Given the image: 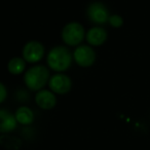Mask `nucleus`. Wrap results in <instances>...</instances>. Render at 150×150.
<instances>
[{"mask_svg": "<svg viewBox=\"0 0 150 150\" xmlns=\"http://www.w3.org/2000/svg\"><path fill=\"white\" fill-rule=\"evenodd\" d=\"M109 24H110L112 27L114 28H119L122 26L123 24V20L120 16L118 15H113V16H110L109 17V20H108Z\"/></svg>", "mask_w": 150, "mask_h": 150, "instance_id": "nucleus-13", "label": "nucleus"}, {"mask_svg": "<svg viewBox=\"0 0 150 150\" xmlns=\"http://www.w3.org/2000/svg\"><path fill=\"white\" fill-rule=\"evenodd\" d=\"M26 68V61L23 58L20 57H15L11 59L9 62L7 63V70L11 74L19 75L24 72Z\"/></svg>", "mask_w": 150, "mask_h": 150, "instance_id": "nucleus-12", "label": "nucleus"}, {"mask_svg": "<svg viewBox=\"0 0 150 150\" xmlns=\"http://www.w3.org/2000/svg\"><path fill=\"white\" fill-rule=\"evenodd\" d=\"M15 116L18 122L24 125H31L34 120L33 111L29 107H26V106H22L20 108H18V110L16 111Z\"/></svg>", "mask_w": 150, "mask_h": 150, "instance_id": "nucleus-11", "label": "nucleus"}, {"mask_svg": "<svg viewBox=\"0 0 150 150\" xmlns=\"http://www.w3.org/2000/svg\"><path fill=\"white\" fill-rule=\"evenodd\" d=\"M48 86L50 90L54 94L64 95L67 94L72 88V81L70 77L63 73H57L48 80Z\"/></svg>", "mask_w": 150, "mask_h": 150, "instance_id": "nucleus-7", "label": "nucleus"}, {"mask_svg": "<svg viewBox=\"0 0 150 150\" xmlns=\"http://www.w3.org/2000/svg\"><path fill=\"white\" fill-rule=\"evenodd\" d=\"M22 56L26 63H37L43 58L44 56V46L41 42L31 40L24 45L22 50Z\"/></svg>", "mask_w": 150, "mask_h": 150, "instance_id": "nucleus-4", "label": "nucleus"}, {"mask_svg": "<svg viewBox=\"0 0 150 150\" xmlns=\"http://www.w3.org/2000/svg\"><path fill=\"white\" fill-rule=\"evenodd\" d=\"M16 116L5 109H0V133H9L17 127Z\"/></svg>", "mask_w": 150, "mask_h": 150, "instance_id": "nucleus-10", "label": "nucleus"}, {"mask_svg": "<svg viewBox=\"0 0 150 150\" xmlns=\"http://www.w3.org/2000/svg\"><path fill=\"white\" fill-rule=\"evenodd\" d=\"M86 37L84 28L77 22L68 23L62 30V39L67 45L75 46L81 43Z\"/></svg>", "mask_w": 150, "mask_h": 150, "instance_id": "nucleus-3", "label": "nucleus"}, {"mask_svg": "<svg viewBox=\"0 0 150 150\" xmlns=\"http://www.w3.org/2000/svg\"><path fill=\"white\" fill-rule=\"evenodd\" d=\"M73 54L65 46H54L48 52L46 62L52 70L64 72L72 64Z\"/></svg>", "mask_w": 150, "mask_h": 150, "instance_id": "nucleus-1", "label": "nucleus"}, {"mask_svg": "<svg viewBox=\"0 0 150 150\" xmlns=\"http://www.w3.org/2000/svg\"><path fill=\"white\" fill-rule=\"evenodd\" d=\"M35 102L38 107L44 110L52 109L57 104V98L52 91L40 90L35 96Z\"/></svg>", "mask_w": 150, "mask_h": 150, "instance_id": "nucleus-8", "label": "nucleus"}, {"mask_svg": "<svg viewBox=\"0 0 150 150\" xmlns=\"http://www.w3.org/2000/svg\"><path fill=\"white\" fill-rule=\"evenodd\" d=\"M7 98V90L6 86L0 81V103H2Z\"/></svg>", "mask_w": 150, "mask_h": 150, "instance_id": "nucleus-14", "label": "nucleus"}, {"mask_svg": "<svg viewBox=\"0 0 150 150\" xmlns=\"http://www.w3.org/2000/svg\"><path fill=\"white\" fill-rule=\"evenodd\" d=\"M86 15L92 23L103 25L109 20V11L102 2H93L88 6Z\"/></svg>", "mask_w": 150, "mask_h": 150, "instance_id": "nucleus-6", "label": "nucleus"}, {"mask_svg": "<svg viewBox=\"0 0 150 150\" xmlns=\"http://www.w3.org/2000/svg\"><path fill=\"white\" fill-rule=\"evenodd\" d=\"M50 80V71L43 65H35L31 67L24 75V81L29 90L39 92Z\"/></svg>", "mask_w": 150, "mask_h": 150, "instance_id": "nucleus-2", "label": "nucleus"}, {"mask_svg": "<svg viewBox=\"0 0 150 150\" xmlns=\"http://www.w3.org/2000/svg\"><path fill=\"white\" fill-rule=\"evenodd\" d=\"M73 60L80 67H91L96 61V52L90 45H79L73 52Z\"/></svg>", "mask_w": 150, "mask_h": 150, "instance_id": "nucleus-5", "label": "nucleus"}, {"mask_svg": "<svg viewBox=\"0 0 150 150\" xmlns=\"http://www.w3.org/2000/svg\"><path fill=\"white\" fill-rule=\"evenodd\" d=\"M107 32L102 27H93L86 32V39L88 43L92 46H100L107 40Z\"/></svg>", "mask_w": 150, "mask_h": 150, "instance_id": "nucleus-9", "label": "nucleus"}]
</instances>
